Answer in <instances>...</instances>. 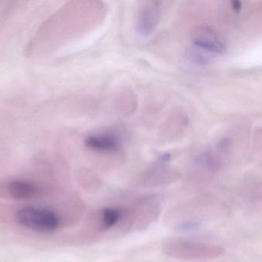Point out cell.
Returning a JSON list of instances; mask_svg holds the SVG:
<instances>
[{"instance_id":"5","label":"cell","mask_w":262,"mask_h":262,"mask_svg":"<svg viewBox=\"0 0 262 262\" xmlns=\"http://www.w3.org/2000/svg\"><path fill=\"white\" fill-rule=\"evenodd\" d=\"M6 189L9 195L17 199H30L40 194L39 188L30 182L19 180L11 182Z\"/></svg>"},{"instance_id":"2","label":"cell","mask_w":262,"mask_h":262,"mask_svg":"<svg viewBox=\"0 0 262 262\" xmlns=\"http://www.w3.org/2000/svg\"><path fill=\"white\" fill-rule=\"evenodd\" d=\"M191 41L202 55L211 57L226 52L227 45L224 38L212 28L207 26L195 27L192 30Z\"/></svg>"},{"instance_id":"3","label":"cell","mask_w":262,"mask_h":262,"mask_svg":"<svg viewBox=\"0 0 262 262\" xmlns=\"http://www.w3.org/2000/svg\"><path fill=\"white\" fill-rule=\"evenodd\" d=\"M162 17L161 3L158 1L143 2L139 8L136 18V29L142 36H148L155 32Z\"/></svg>"},{"instance_id":"4","label":"cell","mask_w":262,"mask_h":262,"mask_svg":"<svg viewBox=\"0 0 262 262\" xmlns=\"http://www.w3.org/2000/svg\"><path fill=\"white\" fill-rule=\"evenodd\" d=\"M86 147L97 152H117L121 148L119 138L111 132L94 134L85 139Z\"/></svg>"},{"instance_id":"6","label":"cell","mask_w":262,"mask_h":262,"mask_svg":"<svg viewBox=\"0 0 262 262\" xmlns=\"http://www.w3.org/2000/svg\"><path fill=\"white\" fill-rule=\"evenodd\" d=\"M123 211L121 209H105L101 212V225L103 229H108L113 227L122 218Z\"/></svg>"},{"instance_id":"1","label":"cell","mask_w":262,"mask_h":262,"mask_svg":"<svg viewBox=\"0 0 262 262\" xmlns=\"http://www.w3.org/2000/svg\"><path fill=\"white\" fill-rule=\"evenodd\" d=\"M16 220L21 226L43 233L54 232L59 226V218L56 214L48 209L36 208L20 209L17 212Z\"/></svg>"},{"instance_id":"7","label":"cell","mask_w":262,"mask_h":262,"mask_svg":"<svg viewBox=\"0 0 262 262\" xmlns=\"http://www.w3.org/2000/svg\"><path fill=\"white\" fill-rule=\"evenodd\" d=\"M232 6L235 12H239L240 9H241L242 8L241 3L238 1L232 2Z\"/></svg>"}]
</instances>
